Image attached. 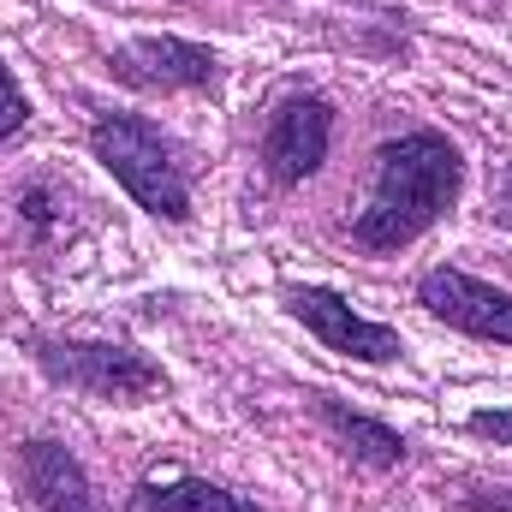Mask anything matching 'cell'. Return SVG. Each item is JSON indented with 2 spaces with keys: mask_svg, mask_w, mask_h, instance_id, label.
Returning <instances> with one entry per match:
<instances>
[{
  "mask_svg": "<svg viewBox=\"0 0 512 512\" xmlns=\"http://www.w3.org/2000/svg\"><path fill=\"white\" fill-rule=\"evenodd\" d=\"M459 149L441 131H405L376 149V191L352 221V239L364 251H399L417 233H429L453 197H459Z\"/></svg>",
  "mask_w": 512,
  "mask_h": 512,
  "instance_id": "1",
  "label": "cell"
},
{
  "mask_svg": "<svg viewBox=\"0 0 512 512\" xmlns=\"http://www.w3.org/2000/svg\"><path fill=\"white\" fill-rule=\"evenodd\" d=\"M90 149H96V161L126 185L149 215H161V221H185V215H191L185 173H179V161H173L167 137L149 126V120L102 114V120L90 126Z\"/></svg>",
  "mask_w": 512,
  "mask_h": 512,
  "instance_id": "2",
  "label": "cell"
},
{
  "mask_svg": "<svg viewBox=\"0 0 512 512\" xmlns=\"http://www.w3.org/2000/svg\"><path fill=\"white\" fill-rule=\"evenodd\" d=\"M36 364L54 376V382L78 387L90 399H114V405H137L149 393H161L167 376L155 358L131 352V346H96V340H42L36 346Z\"/></svg>",
  "mask_w": 512,
  "mask_h": 512,
  "instance_id": "3",
  "label": "cell"
},
{
  "mask_svg": "<svg viewBox=\"0 0 512 512\" xmlns=\"http://www.w3.org/2000/svg\"><path fill=\"white\" fill-rule=\"evenodd\" d=\"M286 304H292V316H298L328 352H346V358H358V364H387V358H399V334H393L387 322L358 316V310H352L340 292H328V286H292Z\"/></svg>",
  "mask_w": 512,
  "mask_h": 512,
  "instance_id": "4",
  "label": "cell"
},
{
  "mask_svg": "<svg viewBox=\"0 0 512 512\" xmlns=\"http://www.w3.org/2000/svg\"><path fill=\"white\" fill-rule=\"evenodd\" d=\"M417 298H423L429 316H441L447 328L512 346V292H501V286L471 280V274H459V268H429V274L417 280Z\"/></svg>",
  "mask_w": 512,
  "mask_h": 512,
  "instance_id": "5",
  "label": "cell"
},
{
  "mask_svg": "<svg viewBox=\"0 0 512 512\" xmlns=\"http://www.w3.org/2000/svg\"><path fill=\"white\" fill-rule=\"evenodd\" d=\"M328 137H334V114L322 96H292L268 131H262V167L274 185H304L322 161H328Z\"/></svg>",
  "mask_w": 512,
  "mask_h": 512,
  "instance_id": "6",
  "label": "cell"
},
{
  "mask_svg": "<svg viewBox=\"0 0 512 512\" xmlns=\"http://www.w3.org/2000/svg\"><path fill=\"white\" fill-rule=\"evenodd\" d=\"M114 78L131 90H209L215 84V54L179 36H137L114 48Z\"/></svg>",
  "mask_w": 512,
  "mask_h": 512,
  "instance_id": "7",
  "label": "cell"
},
{
  "mask_svg": "<svg viewBox=\"0 0 512 512\" xmlns=\"http://www.w3.org/2000/svg\"><path fill=\"white\" fill-rule=\"evenodd\" d=\"M18 483H24L36 512H102L96 495H90L84 465L54 441H24L18 447Z\"/></svg>",
  "mask_w": 512,
  "mask_h": 512,
  "instance_id": "8",
  "label": "cell"
},
{
  "mask_svg": "<svg viewBox=\"0 0 512 512\" xmlns=\"http://www.w3.org/2000/svg\"><path fill=\"white\" fill-rule=\"evenodd\" d=\"M316 411H322V423L334 429V441L358 459V465H370V471H393L399 459H405V441L376 423V417H358V411H346L340 399H316Z\"/></svg>",
  "mask_w": 512,
  "mask_h": 512,
  "instance_id": "9",
  "label": "cell"
},
{
  "mask_svg": "<svg viewBox=\"0 0 512 512\" xmlns=\"http://www.w3.org/2000/svg\"><path fill=\"white\" fill-rule=\"evenodd\" d=\"M131 512H262L245 495L221 489V483H197V477H179V483H143L131 495Z\"/></svg>",
  "mask_w": 512,
  "mask_h": 512,
  "instance_id": "10",
  "label": "cell"
},
{
  "mask_svg": "<svg viewBox=\"0 0 512 512\" xmlns=\"http://www.w3.org/2000/svg\"><path fill=\"white\" fill-rule=\"evenodd\" d=\"M30 120V102H24V90H18V78L0 66V143L12 137V131Z\"/></svg>",
  "mask_w": 512,
  "mask_h": 512,
  "instance_id": "11",
  "label": "cell"
},
{
  "mask_svg": "<svg viewBox=\"0 0 512 512\" xmlns=\"http://www.w3.org/2000/svg\"><path fill=\"white\" fill-rule=\"evenodd\" d=\"M471 435H483V441H507L512 447V411H477V417H471Z\"/></svg>",
  "mask_w": 512,
  "mask_h": 512,
  "instance_id": "12",
  "label": "cell"
},
{
  "mask_svg": "<svg viewBox=\"0 0 512 512\" xmlns=\"http://www.w3.org/2000/svg\"><path fill=\"white\" fill-rule=\"evenodd\" d=\"M24 221H30L36 233L54 221V209H48V191H42V185H30V191H24Z\"/></svg>",
  "mask_w": 512,
  "mask_h": 512,
  "instance_id": "13",
  "label": "cell"
}]
</instances>
